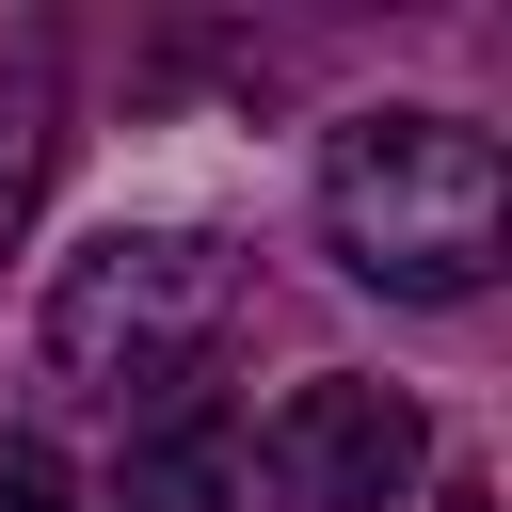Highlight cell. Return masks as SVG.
Instances as JSON below:
<instances>
[{"label":"cell","mask_w":512,"mask_h":512,"mask_svg":"<svg viewBox=\"0 0 512 512\" xmlns=\"http://www.w3.org/2000/svg\"><path fill=\"white\" fill-rule=\"evenodd\" d=\"M320 256L384 304H480L512 256V160L464 112H352L320 128Z\"/></svg>","instance_id":"cell-1"},{"label":"cell","mask_w":512,"mask_h":512,"mask_svg":"<svg viewBox=\"0 0 512 512\" xmlns=\"http://www.w3.org/2000/svg\"><path fill=\"white\" fill-rule=\"evenodd\" d=\"M224 320H240V240H208V224H96L48 272V384L96 400V416H160L176 384H208Z\"/></svg>","instance_id":"cell-2"},{"label":"cell","mask_w":512,"mask_h":512,"mask_svg":"<svg viewBox=\"0 0 512 512\" xmlns=\"http://www.w3.org/2000/svg\"><path fill=\"white\" fill-rule=\"evenodd\" d=\"M240 464L272 480V512H400V496L432 480V416H416L400 384H368V368H320V384H288V400L256 416Z\"/></svg>","instance_id":"cell-3"},{"label":"cell","mask_w":512,"mask_h":512,"mask_svg":"<svg viewBox=\"0 0 512 512\" xmlns=\"http://www.w3.org/2000/svg\"><path fill=\"white\" fill-rule=\"evenodd\" d=\"M240 416L208 400V384H176L160 416H128V480H112V512H240Z\"/></svg>","instance_id":"cell-4"},{"label":"cell","mask_w":512,"mask_h":512,"mask_svg":"<svg viewBox=\"0 0 512 512\" xmlns=\"http://www.w3.org/2000/svg\"><path fill=\"white\" fill-rule=\"evenodd\" d=\"M48 160H64V64H48V32H16V64H0V256L48 208Z\"/></svg>","instance_id":"cell-5"},{"label":"cell","mask_w":512,"mask_h":512,"mask_svg":"<svg viewBox=\"0 0 512 512\" xmlns=\"http://www.w3.org/2000/svg\"><path fill=\"white\" fill-rule=\"evenodd\" d=\"M0 512H80V480H64L48 432H0Z\"/></svg>","instance_id":"cell-6"},{"label":"cell","mask_w":512,"mask_h":512,"mask_svg":"<svg viewBox=\"0 0 512 512\" xmlns=\"http://www.w3.org/2000/svg\"><path fill=\"white\" fill-rule=\"evenodd\" d=\"M432 512H496V496H480V480H448V496H432Z\"/></svg>","instance_id":"cell-7"}]
</instances>
